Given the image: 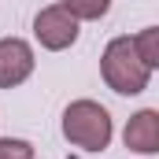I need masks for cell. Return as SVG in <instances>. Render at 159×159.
Masks as SVG:
<instances>
[{
    "instance_id": "cell-1",
    "label": "cell",
    "mask_w": 159,
    "mask_h": 159,
    "mask_svg": "<svg viewBox=\"0 0 159 159\" xmlns=\"http://www.w3.org/2000/svg\"><path fill=\"white\" fill-rule=\"evenodd\" d=\"M100 78L119 96H141L148 89L152 70L144 67L133 37H111L104 44V52H100Z\"/></svg>"
},
{
    "instance_id": "cell-2",
    "label": "cell",
    "mask_w": 159,
    "mask_h": 159,
    "mask_svg": "<svg viewBox=\"0 0 159 159\" xmlns=\"http://www.w3.org/2000/svg\"><path fill=\"white\" fill-rule=\"evenodd\" d=\"M63 137L81 152H104L115 137V122L104 104L96 100H74L63 111Z\"/></svg>"
},
{
    "instance_id": "cell-3",
    "label": "cell",
    "mask_w": 159,
    "mask_h": 159,
    "mask_svg": "<svg viewBox=\"0 0 159 159\" xmlns=\"http://www.w3.org/2000/svg\"><path fill=\"white\" fill-rule=\"evenodd\" d=\"M81 34V22L63 7V4H48L34 15V41L44 52H67Z\"/></svg>"
},
{
    "instance_id": "cell-4",
    "label": "cell",
    "mask_w": 159,
    "mask_h": 159,
    "mask_svg": "<svg viewBox=\"0 0 159 159\" xmlns=\"http://www.w3.org/2000/svg\"><path fill=\"white\" fill-rule=\"evenodd\" d=\"M37 56L34 44L22 37H0V89H19L34 74Z\"/></svg>"
},
{
    "instance_id": "cell-5",
    "label": "cell",
    "mask_w": 159,
    "mask_h": 159,
    "mask_svg": "<svg viewBox=\"0 0 159 159\" xmlns=\"http://www.w3.org/2000/svg\"><path fill=\"white\" fill-rule=\"evenodd\" d=\"M122 144L137 156H159V111L141 107L122 126Z\"/></svg>"
},
{
    "instance_id": "cell-6",
    "label": "cell",
    "mask_w": 159,
    "mask_h": 159,
    "mask_svg": "<svg viewBox=\"0 0 159 159\" xmlns=\"http://www.w3.org/2000/svg\"><path fill=\"white\" fill-rule=\"evenodd\" d=\"M78 22H96V19H104L107 11H111V0H59Z\"/></svg>"
},
{
    "instance_id": "cell-7",
    "label": "cell",
    "mask_w": 159,
    "mask_h": 159,
    "mask_svg": "<svg viewBox=\"0 0 159 159\" xmlns=\"http://www.w3.org/2000/svg\"><path fill=\"white\" fill-rule=\"evenodd\" d=\"M133 44H137L144 67H148V70H159V26H144V30L133 37Z\"/></svg>"
},
{
    "instance_id": "cell-8",
    "label": "cell",
    "mask_w": 159,
    "mask_h": 159,
    "mask_svg": "<svg viewBox=\"0 0 159 159\" xmlns=\"http://www.w3.org/2000/svg\"><path fill=\"white\" fill-rule=\"evenodd\" d=\"M0 159H34V144L22 137H0Z\"/></svg>"
}]
</instances>
